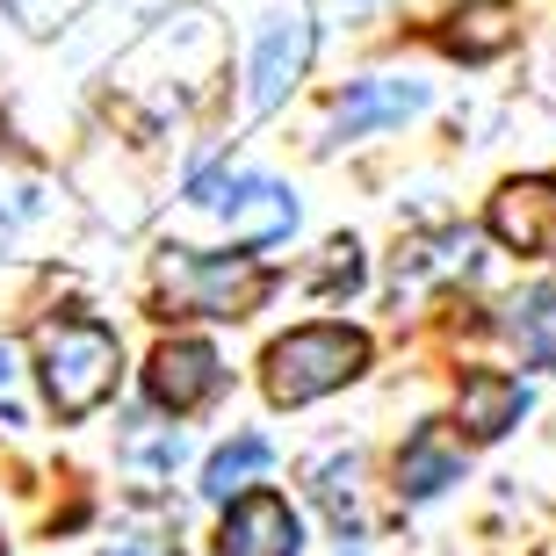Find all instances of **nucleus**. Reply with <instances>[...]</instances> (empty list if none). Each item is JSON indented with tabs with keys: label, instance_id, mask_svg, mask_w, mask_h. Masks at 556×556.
Masks as SVG:
<instances>
[{
	"label": "nucleus",
	"instance_id": "nucleus-1",
	"mask_svg": "<svg viewBox=\"0 0 556 556\" xmlns=\"http://www.w3.org/2000/svg\"><path fill=\"white\" fill-rule=\"evenodd\" d=\"M37 369H43V397L59 419H87L94 405H109L116 376H124V348L102 318H43L37 326Z\"/></svg>",
	"mask_w": 556,
	"mask_h": 556
},
{
	"label": "nucleus",
	"instance_id": "nucleus-2",
	"mask_svg": "<svg viewBox=\"0 0 556 556\" xmlns=\"http://www.w3.org/2000/svg\"><path fill=\"white\" fill-rule=\"evenodd\" d=\"M369 369V340L354 326H296L289 340H275L268 362H261V383H268L275 405H311V397L340 391Z\"/></svg>",
	"mask_w": 556,
	"mask_h": 556
},
{
	"label": "nucleus",
	"instance_id": "nucleus-3",
	"mask_svg": "<svg viewBox=\"0 0 556 556\" xmlns=\"http://www.w3.org/2000/svg\"><path fill=\"white\" fill-rule=\"evenodd\" d=\"M268 296V268L253 253H188L166 247L160 261V304L195 311V318H247Z\"/></svg>",
	"mask_w": 556,
	"mask_h": 556
},
{
	"label": "nucleus",
	"instance_id": "nucleus-4",
	"mask_svg": "<svg viewBox=\"0 0 556 556\" xmlns=\"http://www.w3.org/2000/svg\"><path fill=\"white\" fill-rule=\"evenodd\" d=\"M188 203L239 217L261 247H268V239H282V231L296 225V195H289L282 181H261V174H195V181H188Z\"/></svg>",
	"mask_w": 556,
	"mask_h": 556
},
{
	"label": "nucleus",
	"instance_id": "nucleus-5",
	"mask_svg": "<svg viewBox=\"0 0 556 556\" xmlns=\"http://www.w3.org/2000/svg\"><path fill=\"white\" fill-rule=\"evenodd\" d=\"M144 391H152L160 413L188 419L225 391V362H217L210 340H160V348H152V369H144Z\"/></svg>",
	"mask_w": 556,
	"mask_h": 556
},
{
	"label": "nucleus",
	"instance_id": "nucleus-6",
	"mask_svg": "<svg viewBox=\"0 0 556 556\" xmlns=\"http://www.w3.org/2000/svg\"><path fill=\"white\" fill-rule=\"evenodd\" d=\"M311 65V22L304 15H275L268 29H261V43H253V73H247V102L253 116H268V109H282V94L296 80H304Z\"/></svg>",
	"mask_w": 556,
	"mask_h": 556
},
{
	"label": "nucleus",
	"instance_id": "nucleus-7",
	"mask_svg": "<svg viewBox=\"0 0 556 556\" xmlns=\"http://www.w3.org/2000/svg\"><path fill=\"white\" fill-rule=\"evenodd\" d=\"M427 109V80H391V73H376V80H354L340 102H332V138H376V130L405 124Z\"/></svg>",
	"mask_w": 556,
	"mask_h": 556
},
{
	"label": "nucleus",
	"instance_id": "nucleus-8",
	"mask_svg": "<svg viewBox=\"0 0 556 556\" xmlns=\"http://www.w3.org/2000/svg\"><path fill=\"white\" fill-rule=\"evenodd\" d=\"M296 542H304V528L289 514V498L275 492L231 498L225 528H217V556H296Z\"/></svg>",
	"mask_w": 556,
	"mask_h": 556
},
{
	"label": "nucleus",
	"instance_id": "nucleus-9",
	"mask_svg": "<svg viewBox=\"0 0 556 556\" xmlns=\"http://www.w3.org/2000/svg\"><path fill=\"white\" fill-rule=\"evenodd\" d=\"M492 231L514 253H556V174L549 181H506L492 195Z\"/></svg>",
	"mask_w": 556,
	"mask_h": 556
},
{
	"label": "nucleus",
	"instance_id": "nucleus-10",
	"mask_svg": "<svg viewBox=\"0 0 556 556\" xmlns=\"http://www.w3.org/2000/svg\"><path fill=\"white\" fill-rule=\"evenodd\" d=\"M520 413H528V391H520L506 369H470L455 383V427L470 433V441H498V433H514Z\"/></svg>",
	"mask_w": 556,
	"mask_h": 556
},
{
	"label": "nucleus",
	"instance_id": "nucleus-11",
	"mask_svg": "<svg viewBox=\"0 0 556 556\" xmlns=\"http://www.w3.org/2000/svg\"><path fill=\"white\" fill-rule=\"evenodd\" d=\"M463 484V433L455 427H419L405 448H397V492L405 498H433Z\"/></svg>",
	"mask_w": 556,
	"mask_h": 556
},
{
	"label": "nucleus",
	"instance_id": "nucleus-12",
	"mask_svg": "<svg viewBox=\"0 0 556 556\" xmlns=\"http://www.w3.org/2000/svg\"><path fill=\"white\" fill-rule=\"evenodd\" d=\"M514 43V0H463L448 15V51L455 59H498Z\"/></svg>",
	"mask_w": 556,
	"mask_h": 556
},
{
	"label": "nucleus",
	"instance_id": "nucleus-13",
	"mask_svg": "<svg viewBox=\"0 0 556 556\" xmlns=\"http://www.w3.org/2000/svg\"><path fill=\"white\" fill-rule=\"evenodd\" d=\"M498 332H506L535 369H556V289H520L514 304H506V318H498Z\"/></svg>",
	"mask_w": 556,
	"mask_h": 556
},
{
	"label": "nucleus",
	"instance_id": "nucleus-14",
	"mask_svg": "<svg viewBox=\"0 0 556 556\" xmlns=\"http://www.w3.org/2000/svg\"><path fill=\"white\" fill-rule=\"evenodd\" d=\"M268 463H275V448L261 441V433H239V441H225V448L203 463V492L210 498H231V492H247L253 477H268Z\"/></svg>",
	"mask_w": 556,
	"mask_h": 556
},
{
	"label": "nucleus",
	"instance_id": "nucleus-15",
	"mask_svg": "<svg viewBox=\"0 0 556 556\" xmlns=\"http://www.w3.org/2000/svg\"><path fill=\"white\" fill-rule=\"evenodd\" d=\"M87 0H8V15L29 29V37H43V29H59L65 15H80Z\"/></svg>",
	"mask_w": 556,
	"mask_h": 556
},
{
	"label": "nucleus",
	"instance_id": "nucleus-16",
	"mask_svg": "<svg viewBox=\"0 0 556 556\" xmlns=\"http://www.w3.org/2000/svg\"><path fill=\"white\" fill-rule=\"evenodd\" d=\"M362 282V247H326V261H318V289H354Z\"/></svg>",
	"mask_w": 556,
	"mask_h": 556
},
{
	"label": "nucleus",
	"instance_id": "nucleus-17",
	"mask_svg": "<svg viewBox=\"0 0 556 556\" xmlns=\"http://www.w3.org/2000/svg\"><path fill=\"white\" fill-rule=\"evenodd\" d=\"M0 419L8 427H22V397H15V354L0 348Z\"/></svg>",
	"mask_w": 556,
	"mask_h": 556
},
{
	"label": "nucleus",
	"instance_id": "nucleus-18",
	"mask_svg": "<svg viewBox=\"0 0 556 556\" xmlns=\"http://www.w3.org/2000/svg\"><path fill=\"white\" fill-rule=\"evenodd\" d=\"M102 556H181L174 542H160V535H124V542H109Z\"/></svg>",
	"mask_w": 556,
	"mask_h": 556
}]
</instances>
